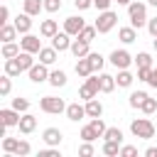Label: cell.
I'll return each mask as SVG.
<instances>
[{"mask_svg": "<svg viewBox=\"0 0 157 157\" xmlns=\"http://www.w3.org/2000/svg\"><path fill=\"white\" fill-rule=\"evenodd\" d=\"M52 47H54L56 52L71 49V34H69V32H56V34L52 37Z\"/></svg>", "mask_w": 157, "mask_h": 157, "instance_id": "obj_11", "label": "cell"}, {"mask_svg": "<svg viewBox=\"0 0 157 157\" xmlns=\"http://www.w3.org/2000/svg\"><path fill=\"white\" fill-rule=\"evenodd\" d=\"M22 7H25V12H27V15L37 17V15L44 10V0H22Z\"/></svg>", "mask_w": 157, "mask_h": 157, "instance_id": "obj_19", "label": "cell"}, {"mask_svg": "<svg viewBox=\"0 0 157 157\" xmlns=\"http://www.w3.org/2000/svg\"><path fill=\"white\" fill-rule=\"evenodd\" d=\"M152 47H155V52H157V37H155V39H152Z\"/></svg>", "mask_w": 157, "mask_h": 157, "instance_id": "obj_56", "label": "cell"}, {"mask_svg": "<svg viewBox=\"0 0 157 157\" xmlns=\"http://www.w3.org/2000/svg\"><path fill=\"white\" fill-rule=\"evenodd\" d=\"M115 86H118V83H115V76H110V74H101V93H113Z\"/></svg>", "mask_w": 157, "mask_h": 157, "instance_id": "obj_27", "label": "cell"}, {"mask_svg": "<svg viewBox=\"0 0 157 157\" xmlns=\"http://www.w3.org/2000/svg\"><path fill=\"white\" fill-rule=\"evenodd\" d=\"M32 152V145L27 142V140H20V147H17V157H27Z\"/></svg>", "mask_w": 157, "mask_h": 157, "instance_id": "obj_42", "label": "cell"}, {"mask_svg": "<svg viewBox=\"0 0 157 157\" xmlns=\"http://www.w3.org/2000/svg\"><path fill=\"white\" fill-rule=\"evenodd\" d=\"M150 66H137V81H147L150 78Z\"/></svg>", "mask_w": 157, "mask_h": 157, "instance_id": "obj_46", "label": "cell"}, {"mask_svg": "<svg viewBox=\"0 0 157 157\" xmlns=\"http://www.w3.org/2000/svg\"><path fill=\"white\" fill-rule=\"evenodd\" d=\"M78 137H81V140H86V142H93V140L98 137V132H96V130L91 128V123H88V125H83V128H81Z\"/></svg>", "mask_w": 157, "mask_h": 157, "instance_id": "obj_34", "label": "cell"}, {"mask_svg": "<svg viewBox=\"0 0 157 157\" xmlns=\"http://www.w3.org/2000/svg\"><path fill=\"white\" fill-rule=\"evenodd\" d=\"M83 27H86V20H83V17H78V15H71V17H66V20H64V32H69L71 37H78Z\"/></svg>", "mask_w": 157, "mask_h": 157, "instance_id": "obj_7", "label": "cell"}, {"mask_svg": "<svg viewBox=\"0 0 157 157\" xmlns=\"http://www.w3.org/2000/svg\"><path fill=\"white\" fill-rule=\"evenodd\" d=\"M66 118H69L71 123H78V120L88 118V115H86V105H81V103H69V105H66Z\"/></svg>", "mask_w": 157, "mask_h": 157, "instance_id": "obj_12", "label": "cell"}, {"mask_svg": "<svg viewBox=\"0 0 157 157\" xmlns=\"http://www.w3.org/2000/svg\"><path fill=\"white\" fill-rule=\"evenodd\" d=\"M110 2H115V0H93V7H98V12H103L110 7Z\"/></svg>", "mask_w": 157, "mask_h": 157, "instance_id": "obj_48", "label": "cell"}, {"mask_svg": "<svg viewBox=\"0 0 157 157\" xmlns=\"http://www.w3.org/2000/svg\"><path fill=\"white\" fill-rule=\"evenodd\" d=\"M10 78H12V76H7V74H5L2 78H0V96H7V93H10V88H12Z\"/></svg>", "mask_w": 157, "mask_h": 157, "instance_id": "obj_41", "label": "cell"}, {"mask_svg": "<svg viewBox=\"0 0 157 157\" xmlns=\"http://www.w3.org/2000/svg\"><path fill=\"white\" fill-rule=\"evenodd\" d=\"M76 74H78L81 78H88V76L93 74V66H91V59H88V56H81V59L76 61Z\"/></svg>", "mask_w": 157, "mask_h": 157, "instance_id": "obj_18", "label": "cell"}, {"mask_svg": "<svg viewBox=\"0 0 157 157\" xmlns=\"http://www.w3.org/2000/svg\"><path fill=\"white\" fill-rule=\"evenodd\" d=\"M118 37H120L123 44H130V42L137 39V29H135L132 25H130V27H120V29H118Z\"/></svg>", "mask_w": 157, "mask_h": 157, "instance_id": "obj_24", "label": "cell"}, {"mask_svg": "<svg viewBox=\"0 0 157 157\" xmlns=\"http://www.w3.org/2000/svg\"><path fill=\"white\" fill-rule=\"evenodd\" d=\"M44 10L47 12H59L61 10V0H44Z\"/></svg>", "mask_w": 157, "mask_h": 157, "instance_id": "obj_43", "label": "cell"}, {"mask_svg": "<svg viewBox=\"0 0 157 157\" xmlns=\"http://www.w3.org/2000/svg\"><path fill=\"white\" fill-rule=\"evenodd\" d=\"M39 108H42L44 113H49V115L66 113V103H64L61 98H56V96H44V98L39 101Z\"/></svg>", "mask_w": 157, "mask_h": 157, "instance_id": "obj_5", "label": "cell"}, {"mask_svg": "<svg viewBox=\"0 0 157 157\" xmlns=\"http://www.w3.org/2000/svg\"><path fill=\"white\" fill-rule=\"evenodd\" d=\"M49 83H52L54 88H61V86H66V74H64L61 69L52 71V74H49Z\"/></svg>", "mask_w": 157, "mask_h": 157, "instance_id": "obj_29", "label": "cell"}, {"mask_svg": "<svg viewBox=\"0 0 157 157\" xmlns=\"http://www.w3.org/2000/svg\"><path fill=\"white\" fill-rule=\"evenodd\" d=\"M61 137H64V135H61V130H59V128H47V130L42 132V140H44L49 147H59Z\"/></svg>", "mask_w": 157, "mask_h": 157, "instance_id": "obj_14", "label": "cell"}, {"mask_svg": "<svg viewBox=\"0 0 157 157\" xmlns=\"http://www.w3.org/2000/svg\"><path fill=\"white\" fill-rule=\"evenodd\" d=\"M20 110H15V108H2L0 110V120H2V125L5 128H17L20 125Z\"/></svg>", "mask_w": 157, "mask_h": 157, "instance_id": "obj_10", "label": "cell"}, {"mask_svg": "<svg viewBox=\"0 0 157 157\" xmlns=\"http://www.w3.org/2000/svg\"><path fill=\"white\" fill-rule=\"evenodd\" d=\"M140 110H142L145 115H150V113H155V110H157V98H150V96H147V98L142 101V105H140Z\"/></svg>", "mask_w": 157, "mask_h": 157, "instance_id": "obj_37", "label": "cell"}, {"mask_svg": "<svg viewBox=\"0 0 157 157\" xmlns=\"http://www.w3.org/2000/svg\"><path fill=\"white\" fill-rule=\"evenodd\" d=\"M132 81H135V76L128 71V69H118V76H115V83L120 86V88H130L132 86Z\"/></svg>", "mask_w": 157, "mask_h": 157, "instance_id": "obj_22", "label": "cell"}, {"mask_svg": "<svg viewBox=\"0 0 157 157\" xmlns=\"http://www.w3.org/2000/svg\"><path fill=\"white\" fill-rule=\"evenodd\" d=\"M120 147H123V142H118V140H105L101 150H103V155L115 157V155H120Z\"/></svg>", "mask_w": 157, "mask_h": 157, "instance_id": "obj_26", "label": "cell"}, {"mask_svg": "<svg viewBox=\"0 0 157 157\" xmlns=\"http://www.w3.org/2000/svg\"><path fill=\"white\" fill-rule=\"evenodd\" d=\"M147 32H150L152 37H157V17H152V20H147Z\"/></svg>", "mask_w": 157, "mask_h": 157, "instance_id": "obj_51", "label": "cell"}, {"mask_svg": "<svg viewBox=\"0 0 157 157\" xmlns=\"http://www.w3.org/2000/svg\"><path fill=\"white\" fill-rule=\"evenodd\" d=\"M12 108H15V110H20V113H27V110H29V101L17 96V98H12Z\"/></svg>", "mask_w": 157, "mask_h": 157, "instance_id": "obj_38", "label": "cell"}, {"mask_svg": "<svg viewBox=\"0 0 157 157\" xmlns=\"http://www.w3.org/2000/svg\"><path fill=\"white\" fill-rule=\"evenodd\" d=\"M135 64H137V66H150V69H152V56H150L147 52H140V54L135 56Z\"/></svg>", "mask_w": 157, "mask_h": 157, "instance_id": "obj_39", "label": "cell"}, {"mask_svg": "<svg viewBox=\"0 0 157 157\" xmlns=\"http://www.w3.org/2000/svg\"><path fill=\"white\" fill-rule=\"evenodd\" d=\"M145 155H147V157H157V147H147Z\"/></svg>", "mask_w": 157, "mask_h": 157, "instance_id": "obj_53", "label": "cell"}, {"mask_svg": "<svg viewBox=\"0 0 157 157\" xmlns=\"http://www.w3.org/2000/svg\"><path fill=\"white\" fill-rule=\"evenodd\" d=\"M128 17H130V25H132L135 29L147 27V20H150V17H147V5L132 0V2L128 5Z\"/></svg>", "mask_w": 157, "mask_h": 157, "instance_id": "obj_1", "label": "cell"}, {"mask_svg": "<svg viewBox=\"0 0 157 157\" xmlns=\"http://www.w3.org/2000/svg\"><path fill=\"white\" fill-rule=\"evenodd\" d=\"M15 27H17L20 34H27V32L32 29V15H27V12L17 15V17H15Z\"/></svg>", "mask_w": 157, "mask_h": 157, "instance_id": "obj_16", "label": "cell"}, {"mask_svg": "<svg viewBox=\"0 0 157 157\" xmlns=\"http://www.w3.org/2000/svg\"><path fill=\"white\" fill-rule=\"evenodd\" d=\"M145 98H147V93H145V91H132V93H130V98H128V103H130V108H140Z\"/></svg>", "mask_w": 157, "mask_h": 157, "instance_id": "obj_33", "label": "cell"}, {"mask_svg": "<svg viewBox=\"0 0 157 157\" xmlns=\"http://www.w3.org/2000/svg\"><path fill=\"white\" fill-rule=\"evenodd\" d=\"M56 32H59V25H56V20H42V25H39V34H42V37L52 39Z\"/></svg>", "mask_w": 157, "mask_h": 157, "instance_id": "obj_17", "label": "cell"}, {"mask_svg": "<svg viewBox=\"0 0 157 157\" xmlns=\"http://www.w3.org/2000/svg\"><path fill=\"white\" fill-rule=\"evenodd\" d=\"M74 5H76V10H88V7H93V0H74Z\"/></svg>", "mask_w": 157, "mask_h": 157, "instance_id": "obj_50", "label": "cell"}, {"mask_svg": "<svg viewBox=\"0 0 157 157\" xmlns=\"http://www.w3.org/2000/svg\"><path fill=\"white\" fill-rule=\"evenodd\" d=\"M20 47H22V52H29V54H39V49H42V42H39V37L37 34H25L22 39H20Z\"/></svg>", "mask_w": 157, "mask_h": 157, "instance_id": "obj_9", "label": "cell"}, {"mask_svg": "<svg viewBox=\"0 0 157 157\" xmlns=\"http://www.w3.org/2000/svg\"><path fill=\"white\" fill-rule=\"evenodd\" d=\"M88 44H91V42H83V39H74L69 52H71L76 59H81V56H88V54H91V47H88Z\"/></svg>", "mask_w": 157, "mask_h": 157, "instance_id": "obj_15", "label": "cell"}, {"mask_svg": "<svg viewBox=\"0 0 157 157\" xmlns=\"http://www.w3.org/2000/svg\"><path fill=\"white\" fill-rule=\"evenodd\" d=\"M5 74H7V76H20V74H22V66H20L17 56H15V59H5Z\"/></svg>", "mask_w": 157, "mask_h": 157, "instance_id": "obj_28", "label": "cell"}, {"mask_svg": "<svg viewBox=\"0 0 157 157\" xmlns=\"http://www.w3.org/2000/svg\"><path fill=\"white\" fill-rule=\"evenodd\" d=\"M10 22V10H7V5H2L0 7V25H7Z\"/></svg>", "mask_w": 157, "mask_h": 157, "instance_id": "obj_49", "label": "cell"}, {"mask_svg": "<svg viewBox=\"0 0 157 157\" xmlns=\"http://www.w3.org/2000/svg\"><path fill=\"white\" fill-rule=\"evenodd\" d=\"M103 140H118V142H123V130L120 128H105Z\"/></svg>", "mask_w": 157, "mask_h": 157, "instance_id": "obj_36", "label": "cell"}, {"mask_svg": "<svg viewBox=\"0 0 157 157\" xmlns=\"http://www.w3.org/2000/svg\"><path fill=\"white\" fill-rule=\"evenodd\" d=\"M115 22H118V15L113 12V10H103L101 15H98V20L93 22L96 25V29H98V34H108L113 27H115Z\"/></svg>", "mask_w": 157, "mask_h": 157, "instance_id": "obj_4", "label": "cell"}, {"mask_svg": "<svg viewBox=\"0 0 157 157\" xmlns=\"http://www.w3.org/2000/svg\"><path fill=\"white\" fill-rule=\"evenodd\" d=\"M56 54H59V52H56L54 47H42V49H39V61L47 64V66H52V64L56 61Z\"/></svg>", "mask_w": 157, "mask_h": 157, "instance_id": "obj_21", "label": "cell"}, {"mask_svg": "<svg viewBox=\"0 0 157 157\" xmlns=\"http://www.w3.org/2000/svg\"><path fill=\"white\" fill-rule=\"evenodd\" d=\"M20 52H22L20 44H15V42H2V59H15Z\"/></svg>", "mask_w": 157, "mask_h": 157, "instance_id": "obj_25", "label": "cell"}, {"mask_svg": "<svg viewBox=\"0 0 157 157\" xmlns=\"http://www.w3.org/2000/svg\"><path fill=\"white\" fill-rule=\"evenodd\" d=\"M34 54H29V52H20L17 54V61H20V66H22V71H29L32 66H34V59H32Z\"/></svg>", "mask_w": 157, "mask_h": 157, "instance_id": "obj_30", "label": "cell"}, {"mask_svg": "<svg viewBox=\"0 0 157 157\" xmlns=\"http://www.w3.org/2000/svg\"><path fill=\"white\" fill-rule=\"evenodd\" d=\"M86 115H88V118H101V115H103V105H101V101L88 98V101H86Z\"/></svg>", "mask_w": 157, "mask_h": 157, "instance_id": "obj_23", "label": "cell"}, {"mask_svg": "<svg viewBox=\"0 0 157 157\" xmlns=\"http://www.w3.org/2000/svg\"><path fill=\"white\" fill-rule=\"evenodd\" d=\"M147 83H150L152 88H157V66H152V71H150V78H147Z\"/></svg>", "mask_w": 157, "mask_h": 157, "instance_id": "obj_52", "label": "cell"}, {"mask_svg": "<svg viewBox=\"0 0 157 157\" xmlns=\"http://www.w3.org/2000/svg\"><path fill=\"white\" fill-rule=\"evenodd\" d=\"M39 157H61V152L56 147H49V150H39Z\"/></svg>", "mask_w": 157, "mask_h": 157, "instance_id": "obj_47", "label": "cell"}, {"mask_svg": "<svg viewBox=\"0 0 157 157\" xmlns=\"http://www.w3.org/2000/svg\"><path fill=\"white\" fill-rule=\"evenodd\" d=\"M98 91H101V76H98V74H91V76L83 81V86L78 88V98H83V101L96 98Z\"/></svg>", "mask_w": 157, "mask_h": 157, "instance_id": "obj_3", "label": "cell"}, {"mask_svg": "<svg viewBox=\"0 0 157 157\" xmlns=\"http://www.w3.org/2000/svg\"><path fill=\"white\" fill-rule=\"evenodd\" d=\"M20 132L22 135H29V132H34L37 130V118L32 115V113H22V118H20Z\"/></svg>", "mask_w": 157, "mask_h": 157, "instance_id": "obj_13", "label": "cell"}, {"mask_svg": "<svg viewBox=\"0 0 157 157\" xmlns=\"http://www.w3.org/2000/svg\"><path fill=\"white\" fill-rule=\"evenodd\" d=\"M17 34H20V32H17L15 22H12V25H10V22H7V25H0V39H2V42H15Z\"/></svg>", "mask_w": 157, "mask_h": 157, "instance_id": "obj_20", "label": "cell"}, {"mask_svg": "<svg viewBox=\"0 0 157 157\" xmlns=\"http://www.w3.org/2000/svg\"><path fill=\"white\" fill-rule=\"evenodd\" d=\"M130 132L140 140H150V137H155V123L150 118H135L130 123Z\"/></svg>", "mask_w": 157, "mask_h": 157, "instance_id": "obj_2", "label": "cell"}, {"mask_svg": "<svg viewBox=\"0 0 157 157\" xmlns=\"http://www.w3.org/2000/svg\"><path fill=\"white\" fill-rule=\"evenodd\" d=\"M132 61H135V56H132L128 49H113V52H110V64H113L115 69H128Z\"/></svg>", "mask_w": 157, "mask_h": 157, "instance_id": "obj_6", "label": "cell"}, {"mask_svg": "<svg viewBox=\"0 0 157 157\" xmlns=\"http://www.w3.org/2000/svg\"><path fill=\"white\" fill-rule=\"evenodd\" d=\"M17 147H20V140L17 137H2V150L7 155H15L17 157Z\"/></svg>", "mask_w": 157, "mask_h": 157, "instance_id": "obj_31", "label": "cell"}, {"mask_svg": "<svg viewBox=\"0 0 157 157\" xmlns=\"http://www.w3.org/2000/svg\"><path fill=\"white\" fill-rule=\"evenodd\" d=\"M96 34H98V29H96V25H86V27L81 29V34H78V39H83V42H93V39H96Z\"/></svg>", "mask_w": 157, "mask_h": 157, "instance_id": "obj_32", "label": "cell"}, {"mask_svg": "<svg viewBox=\"0 0 157 157\" xmlns=\"http://www.w3.org/2000/svg\"><path fill=\"white\" fill-rule=\"evenodd\" d=\"M115 2H118V5H130L132 0H115Z\"/></svg>", "mask_w": 157, "mask_h": 157, "instance_id": "obj_54", "label": "cell"}, {"mask_svg": "<svg viewBox=\"0 0 157 157\" xmlns=\"http://www.w3.org/2000/svg\"><path fill=\"white\" fill-rule=\"evenodd\" d=\"M93 152H96V150H93V145H91V142H86V140H83V145H81V147H78V155H81V157H91V155H93Z\"/></svg>", "mask_w": 157, "mask_h": 157, "instance_id": "obj_44", "label": "cell"}, {"mask_svg": "<svg viewBox=\"0 0 157 157\" xmlns=\"http://www.w3.org/2000/svg\"><path fill=\"white\" fill-rule=\"evenodd\" d=\"M137 155V147L135 145H123L120 147V157H135Z\"/></svg>", "mask_w": 157, "mask_h": 157, "instance_id": "obj_45", "label": "cell"}, {"mask_svg": "<svg viewBox=\"0 0 157 157\" xmlns=\"http://www.w3.org/2000/svg\"><path fill=\"white\" fill-rule=\"evenodd\" d=\"M91 128L98 132V137H103V132H105V128H108V125H105L101 118H91Z\"/></svg>", "mask_w": 157, "mask_h": 157, "instance_id": "obj_40", "label": "cell"}, {"mask_svg": "<svg viewBox=\"0 0 157 157\" xmlns=\"http://www.w3.org/2000/svg\"><path fill=\"white\" fill-rule=\"evenodd\" d=\"M27 74H29V81H32V83H44V81H49V74H52V71L47 69V64L39 61V64H34Z\"/></svg>", "mask_w": 157, "mask_h": 157, "instance_id": "obj_8", "label": "cell"}, {"mask_svg": "<svg viewBox=\"0 0 157 157\" xmlns=\"http://www.w3.org/2000/svg\"><path fill=\"white\" fill-rule=\"evenodd\" d=\"M147 2H150V5H152V7H157V0H147Z\"/></svg>", "mask_w": 157, "mask_h": 157, "instance_id": "obj_55", "label": "cell"}, {"mask_svg": "<svg viewBox=\"0 0 157 157\" xmlns=\"http://www.w3.org/2000/svg\"><path fill=\"white\" fill-rule=\"evenodd\" d=\"M88 59H91V66H93V74H98V71L103 69V64H105V59H103L101 54H96V52H91V54H88Z\"/></svg>", "mask_w": 157, "mask_h": 157, "instance_id": "obj_35", "label": "cell"}]
</instances>
